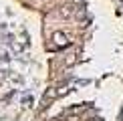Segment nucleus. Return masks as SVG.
<instances>
[{
	"label": "nucleus",
	"mask_w": 123,
	"mask_h": 121,
	"mask_svg": "<svg viewBox=\"0 0 123 121\" xmlns=\"http://www.w3.org/2000/svg\"><path fill=\"white\" fill-rule=\"evenodd\" d=\"M53 38H55V42H57L59 47H65V44H67V36H65V34H61V32H57Z\"/></svg>",
	"instance_id": "1"
}]
</instances>
